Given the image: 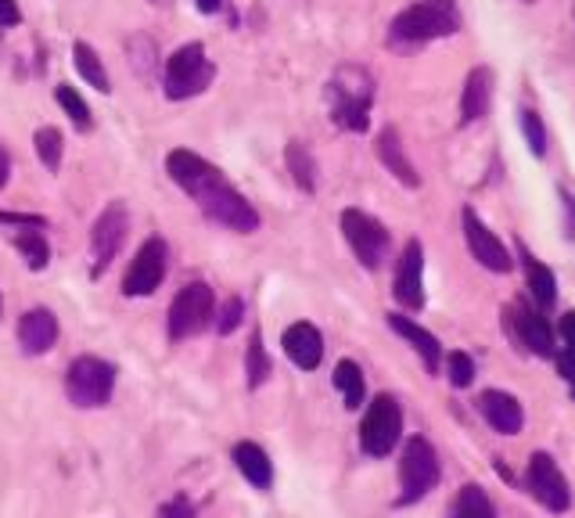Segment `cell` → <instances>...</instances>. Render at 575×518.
<instances>
[{"label": "cell", "mask_w": 575, "mask_h": 518, "mask_svg": "<svg viewBox=\"0 0 575 518\" xmlns=\"http://www.w3.org/2000/svg\"><path fill=\"white\" fill-rule=\"evenodd\" d=\"M216 313V295L205 281L184 284L176 299L170 303V338L173 343H184V338H195L213 324Z\"/></svg>", "instance_id": "6"}, {"label": "cell", "mask_w": 575, "mask_h": 518, "mask_svg": "<svg viewBox=\"0 0 575 518\" xmlns=\"http://www.w3.org/2000/svg\"><path fill=\"white\" fill-rule=\"evenodd\" d=\"M270 375H273V360L267 357L263 332L252 328L249 349H245V381H249V389H259V386H267Z\"/></svg>", "instance_id": "27"}, {"label": "cell", "mask_w": 575, "mask_h": 518, "mask_svg": "<svg viewBox=\"0 0 575 518\" xmlns=\"http://www.w3.org/2000/svg\"><path fill=\"white\" fill-rule=\"evenodd\" d=\"M127 230H130V209L122 202H112V206L101 209V216L90 227V278H101L112 267L122 241H127Z\"/></svg>", "instance_id": "9"}, {"label": "cell", "mask_w": 575, "mask_h": 518, "mask_svg": "<svg viewBox=\"0 0 575 518\" xmlns=\"http://www.w3.org/2000/svg\"><path fill=\"white\" fill-rule=\"evenodd\" d=\"M284 162H288V173H292V181L299 191H306L313 195L317 191V162H313V152L306 148V141H292L284 148Z\"/></svg>", "instance_id": "24"}, {"label": "cell", "mask_w": 575, "mask_h": 518, "mask_svg": "<svg viewBox=\"0 0 575 518\" xmlns=\"http://www.w3.org/2000/svg\"><path fill=\"white\" fill-rule=\"evenodd\" d=\"M489 101H492V73L486 65L468 73V84H464L460 94V122H475L489 112Z\"/></svg>", "instance_id": "22"}, {"label": "cell", "mask_w": 575, "mask_h": 518, "mask_svg": "<svg viewBox=\"0 0 575 518\" xmlns=\"http://www.w3.org/2000/svg\"><path fill=\"white\" fill-rule=\"evenodd\" d=\"M478 411H482V418L500 435H518V432H522L525 414H522V403H518L511 392H500V389L482 392V397H478Z\"/></svg>", "instance_id": "18"}, {"label": "cell", "mask_w": 575, "mask_h": 518, "mask_svg": "<svg viewBox=\"0 0 575 518\" xmlns=\"http://www.w3.org/2000/svg\"><path fill=\"white\" fill-rule=\"evenodd\" d=\"M557 371L565 375V381L572 386V397H575V353H572V349L557 353Z\"/></svg>", "instance_id": "41"}, {"label": "cell", "mask_w": 575, "mask_h": 518, "mask_svg": "<svg viewBox=\"0 0 575 518\" xmlns=\"http://www.w3.org/2000/svg\"><path fill=\"white\" fill-rule=\"evenodd\" d=\"M460 30L457 8L454 0H417L406 11L392 19L389 25V40L395 47H410V44H428V40L440 36H454Z\"/></svg>", "instance_id": "2"}, {"label": "cell", "mask_w": 575, "mask_h": 518, "mask_svg": "<svg viewBox=\"0 0 575 518\" xmlns=\"http://www.w3.org/2000/svg\"><path fill=\"white\" fill-rule=\"evenodd\" d=\"M508 321L514 324L518 338H522V346H529V353H536V357H551L554 353V335L546 328V317H540L536 310H529L522 303L508 306Z\"/></svg>", "instance_id": "19"}, {"label": "cell", "mask_w": 575, "mask_h": 518, "mask_svg": "<svg viewBox=\"0 0 575 518\" xmlns=\"http://www.w3.org/2000/svg\"><path fill=\"white\" fill-rule=\"evenodd\" d=\"M8 176H11V155L4 152V148H0V191H4Z\"/></svg>", "instance_id": "43"}, {"label": "cell", "mask_w": 575, "mask_h": 518, "mask_svg": "<svg viewBox=\"0 0 575 518\" xmlns=\"http://www.w3.org/2000/svg\"><path fill=\"white\" fill-rule=\"evenodd\" d=\"M33 144H36V159L44 162V170L58 173L62 155H65V133L58 127H40L33 133Z\"/></svg>", "instance_id": "30"}, {"label": "cell", "mask_w": 575, "mask_h": 518, "mask_svg": "<svg viewBox=\"0 0 575 518\" xmlns=\"http://www.w3.org/2000/svg\"><path fill=\"white\" fill-rule=\"evenodd\" d=\"M15 249L25 256L30 270H44L51 263V245L44 238V227H22V230H15Z\"/></svg>", "instance_id": "29"}, {"label": "cell", "mask_w": 575, "mask_h": 518, "mask_svg": "<svg viewBox=\"0 0 575 518\" xmlns=\"http://www.w3.org/2000/svg\"><path fill=\"white\" fill-rule=\"evenodd\" d=\"M195 202H198V209L209 216L213 224L235 230V235H256V230H259L256 206L241 195L235 184L227 181V176H216L209 187H202L195 195Z\"/></svg>", "instance_id": "4"}, {"label": "cell", "mask_w": 575, "mask_h": 518, "mask_svg": "<svg viewBox=\"0 0 575 518\" xmlns=\"http://www.w3.org/2000/svg\"><path fill=\"white\" fill-rule=\"evenodd\" d=\"M130 58H133V65H137V76L152 84L155 69H159V47L152 44V36H144V33L130 36Z\"/></svg>", "instance_id": "31"}, {"label": "cell", "mask_w": 575, "mask_h": 518, "mask_svg": "<svg viewBox=\"0 0 575 518\" xmlns=\"http://www.w3.org/2000/svg\"><path fill=\"white\" fill-rule=\"evenodd\" d=\"M73 62H76L79 76H84L94 90H101V94L112 90V79H108V69L101 65V54L94 51L87 40H76V44H73Z\"/></svg>", "instance_id": "25"}, {"label": "cell", "mask_w": 575, "mask_h": 518, "mask_svg": "<svg viewBox=\"0 0 575 518\" xmlns=\"http://www.w3.org/2000/svg\"><path fill=\"white\" fill-rule=\"evenodd\" d=\"M166 270H170V249L162 238H148L137 256L130 259V270L122 278V295L130 299H141V295H152L162 281H166Z\"/></svg>", "instance_id": "11"}, {"label": "cell", "mask_w": 575, "mask_h": 518, "mask_svg": "<svg viewBox=\"0 0 575 518\" xmlns=\"http://www.w3.org/2000/svg\"><path fill=\"white\" fill-rule=\"evenodd\" d=\"M378 159L386 162V170H389L403 187H421V176H417V170H414V162L406 159L400 133H395L392 127H386V130L378 133Z\"/></svg>", "instance_id": "21"}, {"label": "cell", "mask_w": 575, "mask_h": 518, "mask_svg": "<svg viewBox=\"0 0 575 518\" xmlns=\"http://www.w3.org/2000/svg\"><path fill=\"white\" fill-rule=\"evenodd\" d=\"M54 98H58V105L65 108V116L76 122V130H90L94 127V119H90V108H87V101L79 98V94L68 87V84H62L58 90H54Z\"/></svg>", "instance_id": "33"}, {"label": "cell", "mask_w": 575, "mask_h": 518, "mask_svg": "<svg viewBox=\"0 0 575 518\" xmlns=\"http://www.w3.org/2000/svg\"><path fill=\"white\" fill-rule=\"evenodd\" d=\"M403 435V411L395 397L381 392L371 403H367V414L360 421V446L367 457H389L395 443Z\"/></svg>", "instance_id": "7"}, {"label": "cell", "mask_w": 575, "mask_h": 518, "mask_svg": "<svg viewBox=\"0 0 575 518\" xmlns=\"http://www.w3.org/2000/svg\"><path fill=\"white\" fill-rule=\"evenodd\" d=\"M392 295L400 299L406 310L424 306V249H421V241H406L400 267H395Z\"/></svg>", "instance_id": "15"}, {"label": "cell", "mask_w": 575, "mask_h": 518, "mask_svg": "<svg viewBox=\"0 0 575 518\" xmlns=\"http://www.w3.org/2000/svg\"><path fill=\"white\" fill-rule=\"evenodd\" d=\"M464 238H468V249L471 256L482 263L486 270H492V274H508V270L514 267L511 263V252L503 249V241L492 235V230L478 220L475 209H464Z\"/></svg>", "instance_id": "13"}, {"label": "cell", "mask_w": 575, "mask_h": 518, "mask_svg": "<svg viewBox=\"0 0 575 518\" xmlns=\"http://www.w3.org/2000/svg\"><path fill=\"white\" fill-rule=\"evenodd\" d=\"M371 101H375V79L360 65H341L327 84V112L335 127L349 133H364L371 127Z\"/></svg>", "instance_id": "1"}, {"label": "cell", "mask_w": 575, "mask_h": 518, "mask_svg": "<svg viewBox=\"0 0 575 518\" xmlns=\"http://www.w3.org/2000/svg\"><path fill=\"white\" fill-rule=\"evenodd\" d=\"M216 76V65L209 62V54L191 40V44L176 47L170 58H166V73H162V90H166L170 101H187V98H198V94L213 84Z\"/></svg>", "instance_id": "3"}, {"label": "cell", "mask_w": 575, "mask_h": 518, "mask_svg": "<svg viewBox=\"0 0 575 518\" xmlns=\"http://www.w3.org/2000/svg\"><path fill=\"white\" fill-rule=\"evenodd\" d=\"M235 465L256 489H270L273 486V461L267 457V450L259 443H249V440L238 443L235 446Z\"/></svg>", "instance_id": "23"}, {"label": "cell", "mask_w": 575, "mask_h": 518, "mask_svg": "<svg viewBox=\"0 0 575 518\" xmlns=\"http://www.w3.org/2000/svg\"><path fill=\"white\" fill-rule=\"evenodd\" d=\"M561 209H565V238L575 241V195L568 187H561Z\"/></svg>", "instance_id": "38"}, {"label": "cell", "mask_w": 575, "mask_h": 518, "mask_svg": "<svg viewBox=\"0 0 575 518\" xmlns=\"http://www.w3.org/2000/svg\"><path fill=\"white\" fill-rule=\"evenodd\" d=\"M148 4H155V8H170L173 0H148Z\"/></svg>", "instance_id": "45"}, {"label": "cell", "mask_w": 575, "mask_h": 518, "mask_svg": "<svg viewBox=\"0 0 575 518\" xmlns=\"http://www.w3.org/2000/svg\"><path fill=\"white\" fill-rule=\"evenodd\" d=\"M335 389L341 392V400H346L349 411H360L364 400H367V381H364V371L356 360H338L335 367Z\"/></svg>", "instance_id": "26"}, {"label": "cell", "mask_w": 575, "mask_h": 518, "mask_svg": "<svg viewBox=\"0 0 575 518\" xmlns=\"http://www.w3.org/2000/svg\"><path fill=\"white\" fill-rule=\"evenodd\" d=\"M216 335H230V332H238L241 328V321H245V303L238 295H230L227 303L216 310Z\"/></svg>", "instance_id": "35"}, {"label": "cell", "mask_w": 575, "mask_h": 518, "mask_svg": "<svg viewBox=\"0 0 575 518\" xmlns=\"http://www.w3.org/2000/svg\"><path fill=\"white\" fill-rule=\"evenodd\" d=\"M19 22H22L19 0H0V25H4V30H11V25H19Z\"/></svg>", "instance_id": "40"}, {"label": "cell", "mask_w": 575, "mask_h": 518, "mask_svg": "<svg viewBox=\"0 0 575 518\" xmlns=\"http://www.w3.org/2000/svg\"><path fill=\"white\" fill-rule=\"evenodd\" d=\"M155 518H195V504H191L187 497H173L159 508Z\"/></svg>", "instance_id": "37"}, {"label": "cell", "mask_w": 575, "mask_h": 518, "mask_svg": "<svg viewBox=\"0 0 575 518\" xmlns=\"http://www.w3.org/2000/svg\"><path fill=\"white\" fill-rule=\"evenodd\" d=\"M561 338H565V346L575 353V313H565V317H561Z\"/></svg>", "instance_id": "42"}, {"label": "cell", "mask_w": 575, "mask_h": 518, "mask_svg": "<svg viewBox=\"0 0 575 518\" xmlns=\"http://www.w3.org/2000/svg\"><path fill=\"white\" fill-rule=\"evenodd\" d=\"M446 518H497V511H492L486 489L468 483V486H460V494L454 497V504H449Z\"/></svg>", "instance_id": "28"}, {"label": "cell", "mask_w": 575, "mask_h": 518, "mask_svg": "<svg viewBox=\"0 0 575 518\" xmlns=\"http://www.w3.org/2000/svg\"><path fill=\"white\" fill-rule=\"evenodd\" d=\"M58 343V317L47 306H33L19 317V346L30 357H44Z\"/></svg>", "instance_id": "16"}, {"label": "cell", "mask_w": 575, "mask_h": 518, "mask_svg": "<svg viewBox=\"0 0 575 518\" xmlns=\"http://www.w3.org/2000/svg\"><path fill=\"white\" fill-rule=\"evenodd\" d=\"M525 270H529V289H532V299L546 310L554 306L557 299V284H554V274L546 270L543 263H536V259H525Z\"/></svg>", "instance_id": "32"}, {"label": "cell", "mask_w": 575, "mask_h": 518, "mask_svg": "<svg viewBox=\"0 0 575 518\" xmlns=\"http://www.w3.org/2000/svg\"><path fill=\"white\" fill-rule=\"evenodd\" d=\"M446 375H449V381H454L457 389H468L475 381V360L464 349H454L446 357Z\"/></svg>", "instance_id": "34"}, {"label": "cell", "mask_w": 575, "mask_h": 518, "mask_svg": "<svg viewBox=\"0 0 575 518\" xmlns=\"http://www.w3.org/2000/svg\"><path fill=\"white\" fill-rule=\"evenodd\" d=\"M529 489L546 511H568L572 494H568V483L561 468L554 465L551 454H532L529 461Z\"/></svg>", "instance_id": "12"}, {"label": "cell", "mask_w": 575, "mask_h": 518, "mask_svg": "<svg viewBox=\"0 0 575 518\" xmlns=\"http://www.w3.org/2000/svg\"><path fill=\"white\" fill-rule=\"evenodd\" d=\"M116 392V364L101 357H76L65 371V397L79 411L105 407Z\"/></svg>", "instance_id": "5"}, {"label": "cell", "mask_w": 575, "mask_h": 518, "mask_svg": "<svg viewBox=\"0 0 575 518\" xmlns=\"http://www.w3.org/2000/svg\"><path fill=\"white\" fill-rule=\"evenodd\" d=\"M281 346L288 353V360H292L295 367H303V371H317L321 360H324V338L310 321L292 324V328L284 332Z\"/></svg>", "instance_id": "17"}, {"label": "cell", "mask_w": 575, "mask_h": 518, "mask_svg": "<svg viewBox=\"0 0 575 518\" xmlns=\"http://www.w3.org/2000/svg\"><path fill=\"white\" fill-rule=\"evenodd\" d=\"M195 8L202 11V15H216V11L224 8V0H195Z\"/></svg>", "instance_id": "44"}, {"label": "cell", "mask_w": 575, "mask_h": 518, "mask_svg": "<svg viewBox=\"0 0 575 518\" xmlns=\"http://www.w3.org/2000/svg\"><path fill=\"white\" fill-rule=\"evenodd\" d=\"M0 224H8V227H47L44 216H25V213H0Z\"/></svg>", "instance_id": "39"}, {"label": "cell", "mask_w": 575, "mask_h": 518, "mask_svg": "<svg viewBox=\"0 0 575 518\" xmlns=\"http://www.w3.org/2000/svg\"><path fill=\"white\" fill-rule=\"evenodd\" d=\"M389 328L395 335H403L410 346H414V353L424 360V367L435 375L440 371V364H443V346H440V338H435L432 332H424L417 321H410L403 317V313H389Z\"/></svg>", "instance_id": "20"}, {"label": "cell", "mask_w": 575, "mask_h": 518, "mask_svg": "<svg viewBox=\"0 0 575 518\" xmlns=\"http://www.w3.org/2000/svg\"><path fill=\"white\" fill-rule=\"evenodd\" d=\"M341 235H346L352 256L360 259L367 270H378L389 259L392 238H389V230L375 220V216H367L360 209H346L341 213Z\"/></svg>", "instance_id": "10"}, {"label": "cell", "mask_w": 575, "mask_h": 518, "mask_svg": "<svg viewBox=\"0 0 575 518\" xmlns=\"http://www.w3.org/2000/svg\"><path fill=\"white\" fill-rule=\"evenodd\" d=\"M166 173H170V181L191 198H195L202 187H209L216 176H224L209 159H202L198 152H187V148H173V152L166 155Z\"/></svg>", "instance_id": "14"}, {"label": "cell", "mask_w": 575, "mask_h": 518, "mask_svg": "<svg viewBox=\"0 0 575 518\" xmlns=\"http://www.w3.org/2000/svg\"><path fill=\"white\" fill-rule=\"evenodd\" d=\"M435 483H440V457L428 440L410 435L400 457V500L395 504H417L428 497V489H435Z\"/></svg>", "instance_id": "8"}, {"label": "cell", "mask_w": 575, "mask_h": 518, "mask_svg": "<svg viewBox=\"0 0 575 518\" xmlns=\"http://www.w3.org/2000/svg\"><path fill=\"white\" fill-rule=\"evenodd\" d=\"M522 133L529 141V152L536 159H543L546 155V130H543V122H540L536 112H532V108H525V112H522Z\"/></svg>", "instance_id": "36"}]
</instances>
